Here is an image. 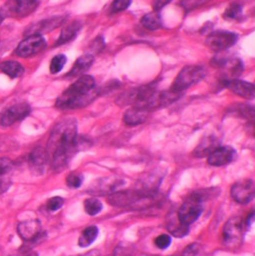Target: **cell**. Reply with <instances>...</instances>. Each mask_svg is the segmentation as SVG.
Wrapping results in <instances>:
<instances>
[{
    "label": "cell",
    "instance_id": "cell-26",
    "mask_svg": "<svg viewBox=\"0 0 255 256\" xmlns=\"http://www.w3.org/2000/svg\"><path fill=\"white\" fill-rule=\"evenodd\" d=\"M242 15V7L238 3L230 4V7L224 13V17H226V19H232V20H240Z\"/></svg>",
    "mask_w": 255,
    "mask_h": 256
},
{
    "label": "cell",
    "instance_id": "cell-27",
    "mask_svg": "<svg viewBox=\"0 0 255 256\" xmlns=\"http://www.w3.org/2000/svg\"><path fill=\"white\" fill-rule=\"evenodd\" d=\"M66 61H67V58L65 55L63 54H59V55H56L52 60H51V63H50V72L52 74H57L59 73L64 65L66 64Z\"/></svg>",
    "mask_w": 255,
    "mask_h": 256
},
{
    "label": "cell",
    "instance_id": "cell-28",
    "mask_svg": "<svg viewBox=\"0 0 255 256\" xmlns=\"http://www.w3.org/2000/svg\"><path fill=\"white\" fill-rule=\"evenodd\" d=\"M66 184L71 188H78L83 184V176L77 172H71L66 178Z\"/></svg>",
    "mask_w": 255,
    "mask_h": 256
},
{
    "label": "cell",
    "instance_id": "cell-32",
    "mask_svg": "<svg viewBox=\"0 0 255 256\" xmlns=\"http://www.w3.org/2000/svg\"><path fill=\"white\" fill-rule=\"evenodd\" d=\"M12 168V162L7 158H0V176H5Z\"/></svg>",
    "mask_w": 255,
    "mask_h": 256
},
{
    "label": "cell",
    "instance_id": "cell-4",
    "mask_svg": "<svg viewBox=\"0 0 255 256\" xmlns=\"http://www.w3.org/2000/svg\"><path fill=\"white\" fill-rule=\"evenodd\" d=\"M206 77V70L202 66L188 65L184 67L172 83V90L182 93L190 87L198 84Z\"/></svg>",
    "mask_w": 255,
    "mask_h": 256
},
{
    "label": "cell",
    "instance_id": "cell-2",
    "mask_svg": "<svg viewBox=\"0 0 255 256\" xmlns=\"http://www.w3.org/2000/svg\"><path fill=\"white\" fill-rule=\"evenodd\" d=\"M98 96L95 80L92 76L82 75L56 100V107L61 110H73L86 107Z\"/></svg>",
    "mask_w": 255,
    "mask_h": 256
},
{
    "label": "cell",
    "instance_id": "cell-18",
    "mask_svg": "<svg viewBox=\"0 0 255 256\" xmlns=\"http://www.w3.org/2000/svg\"><path fill=\"white\" fill-rule=\"evenodd\" d=\"M148 111L138 108V107H132V109L128 110L127 112L124 115V122L126 123L128 126H138L142 124L148 116Z\"/></svg>",
    "mask_w": 255,
    "mask_h": 256
},
{
    "label": "cell",
    "instance_id": "cell-36",
    "mask_svg": "<svg viewBox=\"0 0 255 256\" xmlns=\"http://www.w3.org/2000/svg\"><path fill=\"white\" fill-rule=\"evenodd\" d=\"M254 212H252V216L248 220V224L250 226L252 222H254Z\"/></svg>",
    "mask_w": 255,
    "mask_h": 256
},
{
    "label": "cell",
    "instance_id": "cell-30",
    "mask_svg": "<svg viewBox=\"0 0 255 256\" xmlns=\"http://www.w3.org/2000/svg\"><path fill=\"white\" fill-rule=\"evenodd\" d=\"M64 204V200L60 196H54L51 198L48 202H47V208L50 212H56L59 208H62V206Z\"/></svg>",
    "mask_w": 255,
    "mask_h": 256
},
{
    "label": "cell",
    "instance_id": "cell-21",
    "mask_svg": "<svg viewBox=\"0 0 255 256\" xmlns=\"http://www.w3.org/2000/svg\"><path fill=\"white\" fill-rule=\"evenodd\" d=\"M0 71L11 79H15L23 75L24 68L16 61H4L0 63Z\"/></svg>",
    "mask_w": 255,
    "mask_h": 256
},
{
    "label": "cell",
    "instance_id": "cell-19",
    "mask_svg": "<svg viewBox=\"0 0 255 256\" xmlns=\"http://www.w3.org/2000/svg\"><path fill=\"white\" fill-rule=\"evenodd\" d=\"M166 228L176 238H184L190 232L188 226L184 224L182 222H180L178 218V214L176 216H170V218L168 220Z\"/></svg>",
    "mask_w": 255,
    "mask_h": 256
},
{
    "label": "cell",
    "instance_id": "cell-24",
    "mask_svg": "<svg viewBox=\"0 0 255 256\" xmlns=\"http://www.w3.org/2000/svg\"><path fill=\"white\" fill-rule=\"evenodd\" d=\"M98 228L95 226L85 228L79 238V246L81 248H87L91 246L98 236Z\"/></svg>",
    "mask_w": 255,
    "mask_h": 256
},
{
    "label": "cell",
    "instance_id": "cell-38",
    "mask_svg": "<svg viewBox=\"0 0 255 256\" xmlns=\"http://www.w3.org/2000/svg\"><path fill=\"white\" fill-rule=\"evenodd\" d=\"M2 20H3V18L0 16V24H1V22H2Z\"/></svg>",
    "mask_w": 255,
    "mask_h": 256
},
{
    "label": "cell",
    "instance_id": "cell-8",
    "mask_svg": "<svg viewBox=\"0 0 255 256\" xmlns=\"http://www.w3.org/2000/svg\"><path fill=\"white\" fill-rule=\"evenodd\" d=\"M46 46V41L41 35H29L19 43L15 54L21 58H29L42 52Z\"/></svg>",
    "mask_w": 255,
    "mask_h": 256
},
{
    "label": "cell",
    "instance_id": "cell-12",
    "mask_svg": "<svg viewBox=\"0 0 255 256\" xmlns=\"http://www.w3.org/2000/svg\"><path fill=\"white\" fill-rule=\"evenodd\" d=\"M236 156V152L234 148L230 146H218L212 150L208 158V162L210 166H222L232 162Z\"/></svg>",
    "mask_w": 255,
    "mask_h": 256
},
{
    "label": "cell",
    "instance_id": "cell-23",
    "mask_svg": "<svg viewBox=\"0 0 255 256\" xmlns=\"http://www.w3.org/2000/svg\"><path fill=\"white\" fill-rule=\"evenodd\" d=\"M218 140L214 138H208L206 140H204L196 148V156H208L212 150H214L218 148Z\"/></svg>",
    "mask_w": 255,
    "mask_h": 256
},
{
    "label": "cell",
    "instance_id": "cell-31",
    "mask_svg": "<svg viewBox=\"0 0 255 256\" xmlns=\"http://www.w3.org/2000/svg\"><path fill=\"white\" fill-rule=\"evenodd\" d=\"M170 238L168 234H162L158 236L156 240H154V244L160 250H166L170 246Z\"/></svg>",
    "mask_w": 255,
    "mask_h": 256
},
{
    "label": "cell",
    "instance_id": "cell-13",
    "mask_svg": "<svg viewBox=\"0 0 255 256\" xmlns=\"http://www.w3.org/2000/svg\"><path fill=\"white\" fill-rule=\"evenodd\" d=\"M42 226L38 220H30L22 222L17 226L20 238L25 242H33L41 234Z\"/></svg>",
    "mask_w": 255,
    "mask_h": 256
},
{
    "label": "cell",
    "instance_id": "cell-29",
    "mask_svg": "<svg viewBox=\"0 0 255 256\" xmlns=\"http://www.w3.org/2000/svg\"><path fill=\"white\" fill-rule=\"evenodd\" d=\"M132 0H114L111 6V13H118L130 7Z\"/></svg>",
    "mask_w": 255,
    "mask_h": 256
},
{
    "label": "cell",
    "instance_id": "cell-37",
    "mask_svg": "<svg viewBox=\"0 0 255 256\" xmlns=\"http://www.w3.org/2000/svg\"><path fill=\"white\" fill-rule=\"evenodd\" d=\"M27 256H38V254L36 252H32V254H28Z\"/></svg>",
    "mask_w": 255,
    "mask_h": 256
},
{
    "label": "cell",
    "instance_id": "cell-34",
    "mask_svg": "<svg viewBox=\"0 0 255 256\" xmlns=\"http://www.w3.org/2000/svg\"><path fill=\"white\" fill-rule=\"evenodd\" d=\"M198 244H190L184 250V256H196L198 254Z\"/></svg>",
    "mask_w": 255,
    "mask_h": 256
},
{
    "label": "cell",
    "instance_id": "cell-1",
    "mask_svg": "<svg viewBox=\"0 0 255 256\" xmlns=\"http://www.w3.org/2000/svg\"><path fill=\"white\" fill-rule=\"evenodd\" d=\"M80 142L77 138V124L73 119L60 122L52 130L48 142V158H51L55 170L65 168L70 160L79 150Z\"/></svg>",
    "mask_w": 255,
    "mask_h": 256
},
{
    "label": "cell",
    "instance_id": "cell-22",
    "mask_svg": "<svg viewBox=\"0 0 255 256\" xmlns=\"http://www.w3.org/2000/svg\"><path fill=\"white\" fill-rule=\"evenodd\" d=\"M142 25L152 31L158 30L162 26V17L160 15L154 11L152 13H148L146 14L142 18Z\"/></svg>",
    "mask_w": 255,
    "mask_h": 256
},
{
    "label": "cell",
    "instance_id": "cell-9",
    "mask_svg": "<svg viewBox=\"0 0 255 256\" xmlns=\"http://www.w3.org/2000/svg\"><path fill=\"white\" fill-rule=\"evenodd\" d=\"M244 236V222L238 216L232 218L224 230V242L228 246L234 248L240 246L242 240Z\"/></svg>",
    "mask_w": 255,
    "mask_h": 256
},
{
    "label": "cell",
    "instance_id": "cell-5",
    "mask_svg": "<svg viewBox=\"0 0 255 256\" xmlns=\"http://www.w3.org/2000/svg\"><path fill=\"white\" fill-rule=\"evenodd\" d=\"M38 6V0H9L1 9L4 18H20L31 14Z\"/></svg>",
    "mask_w": 255,
    "mask_h": 256
},
{
    "label": "cell",
    "instance_id": "cell-33",
    "mask_svg": "<svg viewBox=\"0 0 255 256\" xmlns=\"http://www.w3.org/2000/svg\"><path fill=\"white\" fill-rule=\"evenodd\" d=\"M10 186H11L10 180L4 176H0V194L5 192Z\"/></svg>",
    "mask_w": 255,
    "mask_h": 256
},
{
    "label": "cell",
    "instance_id": "cell-11",
    "mask_svg": "<svg viewBox=\"0 0 255 256\" xmlns=\"http://www.w3.org/2000/svg\"><path fill=\"white\" fill-rule=\"evenodd\" d=\"M230 194L238 204H248L254 196V182L252 180H240L232 186Z\"/></svg>",
    "mask_w": 255,
    "mask_h": 256
},
{
    "label": "cell",
    "instance_id": "cell-35",
    "mask_svg": "<svg viewBox=\"0 0 255 256\" xmlns=\"http://www.w3.org/2000/svg\"><path fill=\"white\" fill-rule=\"evenodd\" d=\"M172 0H156L154 3V11H160V9H162L168 3H170Z\"/></svg>",
    "mask_w": 255,
    "mask_h": 256
},
{
    "label": "cell",
    "instance_id": "cell-3",
    "mask_svg": "<svg viewBox=\"0 0 255 256\" xmlns=\"http://www.w3.org/2000/svg\"><path fill=\"white\" fill-rule=\"evenodd\" d=\"M154 194L144 192L125 190L114 192L108 198L110 204L118 208H144L152 204Z\"/></svg>",
    "mask_w": 255,
    "mask_h": 256
},
{
    "label": "cell",
    "instance_id": "cell-25",
    "mask_svg": "<svg viewBox=\"0 0 255 256\" xmlns=\"http://www.w3.org/2000/svg\"><path fill=\"white\" fill-rule=\"evenodd\" d=\"M84 208H85V210L88 214L96 216L102 210L103 204L99 200L92 198H88V200H85Z\"/></svg>",
    "mask_w": 255,
    "mask_h": 256
},
{
    "label": "cell",
    "instance_id": "cell-14",
    "mask_svg": "<svg viewBox=\"0 0 255 256\" xmlns=\"http://www.w3.org/2000/svg\"><path fill=\"white\" fill-rule=\"evenodd\" d=\"M224 85L226 88H228L238 96H240L242 98L250 100L254 97V85L252 83L238 79H232L226 80Z\"/></svg>",
    "mask_w": 255,
    "mask_h": 256
},
{
    "label": "cell",
    "instance_id": "cell-15",
    "mask_svg": "<svg viewBox=\"0 0 255 256\" xmlns=\"http://www.w3.org/2000/svg\"><path fill=\"white\" fill-rule=\"evenodd\" d=\"M65 17H53L50 19H46L43 21H40L31 27H29L26 31V34L29 35H41L42 33L51 31L55 29L56 27H59L65 20Z\"/></svg>",
    "mask_w": 255,
    "mask_h": 256
},
{
    "label": "cell",
    "instance_id": "cell-17",
    "mask_svg": "<svg viewBox=\"0 0 255 256\" xmlns=\"http://www.w3.org/2000/svg\"><path fill=\"white\" fill-rule=\"evenodd\" d=\"M93 62H94L93 55L87 53V54L81 56L76 61V63L74 64V66L72 67L70 72L67 74V77L74 78V77L82 76L83 73H85L87 70L90 69V67L93 65Z\"/></svg>",
    "mask_w": 255,
    "mask_h": 256
},
{
    "label": "cell",
    "instance_id": "cell-7",
    "mask_svg": "<svg viewBox=\"0 0 255 256\" xmlns=\"http://www.w3.org/2000/svg\"><path fill=\"white\" fill-rule=\"evenodd\" d=\"M238 38V35L234 32L216 30L208 36L206 44L210 50L220 52L232 47L236 43Z\"/></svg>",
    "mask_w": 255,
    "mask_h": 256
},
{
    "label": "cell",
    "instance_id": "cell-16",
    "mask_svg": "<svg viewBox=\"0 0 255 256\" xmlns=\"http://www.w3.org/2000/svg\"><path fill=\"white\" fill-rule=\"evenodd\" d=\"M48 158V154L44 148H36L29 156V166L34 172L40 174L45 170Z\"/></svg>",
    "mask_w": 255,
    "mask_h": 256
},
{
    "label": "cell",
    "instance_id": "cell-6",
    "mask_svg": "<svg viewBox=\"0 0 255 256\" xmlns=\"http://www.w3.org/2000/svg\"><path fill=\"white\" fill-rule=\"evenodd\" d=\"M202 198L200 194H192L180 208L178 212V218L180 222L184 224L190 226L194 224L202 214Z\"/></svg>",
    "mask_w": 255,
    "mask_h": 256
},
{
    "label": "cell",
    "instance_id": "cell-10",
    "mask_svg": "<svg viewBox=\"0 0 255 256\" xmlns=\"http://www.w3.org/2000/svg\"><path fill=\"white\" fill-rule=\"evenodd\" d=\"M31 112L27 103H20L11 106L0 113V126L8 127L25 119Z\"/></svg>",
    "mask_w": 255,
    "mask_h": 256
},
{
    "label": "cell",
    "instance_id": "cell-20",
    "mask_svg": "<svg viewBox=\"0 0 255 256\" xmlns=\"http://www.w3.org/2000/svg\"><path fill=\"white\" fill-rule=\"evenodd\" d=\"M81 23L79 21H74L72 23H70L69 25H67L62 31H61V34L59 36V39L58 41L56 42V46H60V45H63L65 43H68L69 41L73 40L78 32L80 31L81 29Z\"/></svg>",
    "mask_w": 255,
    "mask_h": 256
}]
</instances>
